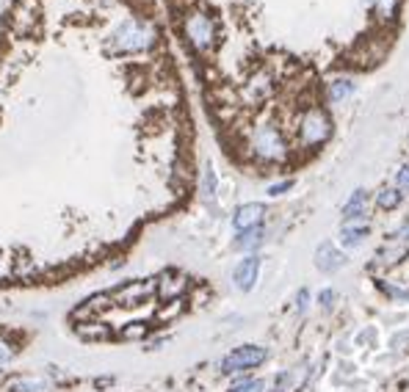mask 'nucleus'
I'll return each mask as SVG.
<instances>
[{
    "instance_id": "obj_1",
    "label": "nucleus",
    "mask_w": 409,
    "mask_h": 392,
    "mask_svg": "<svg viewBox=\"0 0 409 392\" xmlns=\"http://www.w3.org/2000/svg\"><path fill=\"white\" fill-rule=\"evenodd\" d=\"M249 152L260 163H285L291 157V147L274 122H260L249 133Z\"/></svg>"
},
{
    "instance_id": "obj_2",
    "label": "nucleus",
    "mask_w": 409,
    "mask_h": 392,
    "mask_svg": "<svg viewBox=\"0 0 409 392\" xmlns=\"http://www.w3.org/2000/svg\"><path fill=\"white\" fill-rule=\"evenodd\" d=\"M332 136V116L327 108L321 105H310L302 111L299 116V130H296V141L302 150H318L321 144H327Z\"/></svg>"
},
{
    "instance_id": "obj_3",
    "label": "nucleus",
    "mask_w": 409,
    "mask_h": 392,
    "mask_svg": "<svg viewBox=\"0 0 409 392\" xmlns=\"http://www.w3.org/2000/svg\"><path fill=\"white\" fill-rule=\"evenodd\" d=\"M268 359V351L263 348V345H238V348H233L224 359H222V373L224 376H236V373H249V370H254V368H260L263 362Z\"/></svg>"
},
{
    "instance_id": "obj_4",
    "label": "nucleus",
    "mask_w": 409,
    "mask_h": 392,
    "mask_svg": "<svg viewBox=\"0 0 409 392\" xmlns=\"http://www.w3.org/2000/svg\"><path fill=\"white\" fill-rule=\"evenodd\" d=\"M153 293H155V282H141V279H136V282L119 285V288L111 293V301H114L116 307H139V304L147 301Z\"/></svg>"
},
{
    "instance_id": "obj_5",
    "label": "nucleus",
    "mask_w": 409,
    "mask_h": 392,
    "mask_svg": "<svg viewBox=\"0 0 409 392\" xmlns=\"http://www.w3.org/2000/svg\"><path fill=\"white\" fill-rule=\"evenodd\" d=\"M185 290H188V279L183 274H177V271H164L155 279V296L161 301H177V299L185 296Z\"/></svg>"
},
{
    "instance_id": "obj_6",
    "label": "nucleus",
    "mask_w": 409,
    "mask_h": 392,
    "mask_svg": "<svg viewBox=\"0 0 409 392\" xmlns=\"http://www.w3.org/2000/svg\"><path fill=\"white\" fill-rule=\"evenodd\" d=\"M257 276H260V257H257V254H249V257H244V260L233 268V285H236L241 293L254 290Z\"/></svg>"
},
{
    "instance_id": "obj_7",
    "label": "nucleus",
    "mask_w": 409,
    "mask_h": 392,
    "mask_svg": "<svg viewBox=\"0 0 409 392\" xmlns=\"http://www.w3.org/2000/svg\"><path fill=\"white\" fill-rule=\"evenodd\" d=\"M263 219H265V207H263V205H257V202L241 205V207L236 210V216H233V227H236L238 233L254 230V227H263Z\"/></svg>"
},
{
    "instance_id": "obj_8",
    "label": "nucleus",
    "mask_w": 409,
    "mask_h": 392,
    "mask_svg": "<svg viewBox=\"0 0 409 392\" xmlns=\"http://www.w3.org/2000/svg\"><path fill=\"white\" fill-rule=\"evenodd\" d=\"M340 265H346V257L337 251V246H334V243L324 240V243L316 249V268H318V271H324V274H334Z\"/></svg>"
},
{
    "instance_id": "obj_9",
    "label": "nucleus",
    "mask_w": 409,
    "mask_h": 392,
    "mask_svg": "<svg viewBox=\"0 0 409 392\" xmlns=\"http://www.w3.org/2000/svg\"><path fill=\"white\" fill-rule=\"evenodd\" d=\"M368 202H371L368 191H365V188H357V191L348 196V202L343 205V221H362L365 213H368Z\"/></svg>"
},
{
    "instance_id": "obj_10",
    "label": "nucleus",
    "mask_w": 409,
    "mask_h": 392,
    "mask_svg": "<svg viewBox=\"0 0 409 392\" xmlns=\"http://www.w3.org/2000/svg\"><path fill=\"white\" fill-rule=\"evenodd\" d=\"M368 237V224L365 221H343L340 227V243L343 249H354Z\"/></svg>"
},
{
    "instance_id": "obj_11",
    "label": "nucleus",
    "mask_w": 409,
    "mask_h": 392,
    "mask_svg": "<svg viewBox=\"0 0 409 392\" xmlns=\"http://www.w3.org/2000/svg\"><path fill=\"white\" fill-rule=\"evenodd\" d=\"M50 382L47 379H36V376H17L8 382L11 392H47Z\"/></svg>"
},
{
    "instance_id": "obj_12",
    "label": "nucleus",
    "mask_w": 409,
    "mask_h": 392,
    "mask_svg": "<svg viewBox=\"0 0 409 392\" xmlns=\"http://www.w3.org/2000/svg\"><path fill=\"white\" fill-rule=\"evenodd\" d=\"M75 331H78L81 340H94V343H97V340H108V337L114 334L108 323H97V320H94V323H88V320H86V323H78Z\"/></svg>"
},
{
    "instance_id": "obj_13",
    "label": "nucleus",
    "mask_w": 409,
    "mask_h": 392,
    "mask_svg": "<svg viewBox=\"0 0 409 392\" xmlns=\"http://www.w3.org/2000/svg\"><path fill=\"white\" fill-rule=\"evenodd\" d=\"M354 94V80L351 78H332L327 86V97L332 102H346Z\"/></svg>"
},
{
    "instance_id": "obj_14",
    "label": "nucleus",
    "mask_w": 409,
    "mask_h": 392,
    "mask_svg": "<svg viewBox=\"0 0 409 392\" xmlns=\"http://www.w3.org/2000/svg\"><path fill=\"white\" fill-rule=\"evenodd\" d=\"M265 240V230L263 227H254V230H244L236 235V249H244V251H254L257 246H263Z\"/></svg>"
},
{
    "instance_id": "obj_15",
    "label": "nucleus",
    "mask_w": 409,
    "mask_h": 392,
    "mask_svg": "<svg viewBox=\"0 0 409 392\" xmlns=\"http://www.w3.org/2000/svg\"><path fill=\"white\" fill-rule=\"evenodd\" d=\"M401 191L399 188H382V191H376V207L379 210H396L399 205H401Z\"/></svg>"
},
{
    "instance_id": "obj_16",
    "label": "nucleus",
    "mask_w": 409,
    "mask_h": 392,
    "mask_svg": "<svg viewBox=\"0 0 409 392\" xmlns=\"http://www.w3.org/2000/svg\"><path fill=\"white\" fill-rule=\"evenodd\" d=\"M371 8H373V14L379 17V19H396V14H399V8H401V0H371Z\"/></svg>"
},
{
    "instance_id": "obj_17",
    "label": "nucleus",
    "mask_w": 409,
    "mask_h": 392,
    "mask_svg": "<svg viewBox=\"0 0 409 392\" xmlns=\"http://www.w3.org/2000/svg\"><path fill=\"white\" fill-rule=\"evenodd\" d=\"M404 254H407V246L404 243L401 246H393V249H385V251L376 254V265H396V262L404 260Z\"/></svg>"
},
{
    "instance_id": "obj_18",
    "label": "nucleus",
    "mask_w": 409,
    "mask_h": 392,
    "mask_svg": "<svg viewBox=\"0 0 409 392\" xmlns=\"http://www.w3.org/2000/svg\"><path fill=\"white\" fill-rule=\"evenodd\" d=\"M379 290H382L390 301H409V288H401V285H396V282L379 279Z\"/></svg>"
},
{
    "instance_id": "obj_19",
    "label": "nucleus",
    "mask_w": 409,
    "mask_h": 392,
    "mask_svg": "<svg viewBox=\"0 0 409 392\" xmlns=\"http://www.w3.org/2000/svg\"><path fill=\"white\" fill-rule=\"evenodd\" d=\"M147 331H150V329H147L144 320H133V323H128V326L119 331V337H122V340H144Z\"/></svg>"
},
{
    "instance_id": "obj_20",
    "label": "nucleus",
    "mask_w": 409,
    "mask_h": 392,
    "mask_svg": "<svg viewBox=\"0 0 409 392\" xmlns=\"http://www.w3.org/2000/svg\"><path fill=\"white\" fill-rule=\"evenodd\" d=\"M230 392H265V382H260V379H241V382H236Z\"/></svg>"
},
{
    "instance_id": "obj_21",
    "label": "nucleus",
    "mask_w": 409,
    "mask_h": 392,
    "mask_svg": "<svg viewBox=\"0 0 409 392\" xmlns=\"http://www.w3.org/2000/svg\"><path fill=\"white\" fill-rule=\"evenodd\" d=\"M213 194H216V171L208 166L205 174H202V196L205 199H213Z\"/></svg>"
},
{
    "instance_id": "obj_22",
    "label": "nucleus",
    "mask_w": 409,
    "mask_h": 392,
    "mask_svg": "<svg viewBox=\"0 0 409 392\" xmlns=\"http://www.w3.org/2000/svg\"><path fill=\"white\" fill-rule=\"evenodd\" d=\"M396 188L401 194H409V160L399 168V174H396Z\"/></svg>"
},
{
    "instance_id": "obj_23",
    "label": "nucleus",
    "mask_w": 409,
    "mask_h": 392,
    "mask_svg": "<svg viewBox=\"0 0 409 392\" xmlns=\"http://www.w3.org/2000/svg\"><path fill=\"white\" fill-rule=\"evenodd\" d=\"M293 188V180H279V182H271L268 185V196H282Z\"/></svg>"
},
{
    "instance_id": "obj_24",
    "label": "nucleus",
    "mask_w": 409,
    "mask_h": 392,
    "mask_svg": "<svg viewBox=\"0 0 409 392\" xmlns=\"http://www.w3.org/2000/svg\"><path fill=\"white\" fill-rule=\"evenodd\" d=\"M334 301H337V293L334 290H321L318 293V307H324V310H334Z\"/></svg>"
},
{
    "instance_id": "obj_25",
    "label": "nucleus",
    "mask_w": 409,
    "mask_h": 392,
    "mask_svg": "<svg viewBox=\"0 0 409 392\" xmlns=\"http://www.w3.org/2000/svg\"><path fill=\"white\" fill-rule=\"evenodd\" d=\"M307 307H310V290H307V288H302V290L296 293V313L304 315L307 313Z\"/></svg>"
},
{
    "instance_id": "obj_26",
    "label": "nucleus",
    "mask_w": 409,
    "mask_h": 392,
    "mask_svg": "<svg viewBox=\"0 0 409 392\" xmlns=\"http://www.w3.org/2000/svg\"><path fill=\"white\" fill-rule=\"evenodd\" d=\"M169 307L166 310H161V320H169V317H174V315H180V310H183V299H177V301H166Z\"/></svg>"
},
{
    "instance_id": "obj_27",
    "label": "nucleus",
    "mask_w": 409,
    "mask_h": 392,
    "mask_svg": "<svg viewBox=\"0 0 409 392\" xmlns=\"http://www.w3.org/2000/svg\"><path fill=\"white\" fill-rule=\"evenodd\" d=\"M11 359H14V348L6 340H0V368H6Z\"/></svg>"
},
{
    "instance_id": "obj_28",
    "label": "nucleus",
    "mask_w": 409,
    "mask_h": 392,
    "mask_svg": "<svg viewBox=\"0 0 409 392\" xmlns=\"http://www.w3.org/2000/svg\"><path fill=\"white\" fill-rule=\"evenodd\" d=\"M396 237H399V240H401V243L407 246V243H409V221H404V224L399 227V233H396Z\"/></svg>"
},
{
    "instance_id": "obj_29",
    "label": "nucleus",
    "mask_w": 409,
    "mask_h": 392,
    "mask_svg": "<svg viewBox=\"0 0 409 392\" xmlns=\"http://www.w3.org/2000/svg\"><path fill=\"white\" fill-rule=\"evenodd\" d=\"M0 271H3V257H0Z\"/></svg>"
}]
</instances>
